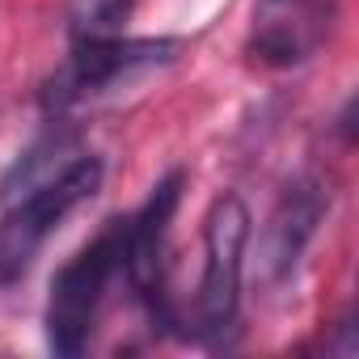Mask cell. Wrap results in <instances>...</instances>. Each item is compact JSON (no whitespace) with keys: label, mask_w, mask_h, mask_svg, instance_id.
Wrapping results in <instances>:
<instances>
[{"label":"cell","mask_w":359,"mask_h":359,"mask_svg":"<svg viewBox=\"0 0 359 359\" xmlns=\"http://www.w3.org/2000/svg\"><path fill=\"white\" fill-rule=\"evenodd\" d=\"M330 203H334V187L330 177L321 173H296L292 182L283 187L279 203L271 208L266 216V229H262V241H258V258H262V275L271 287L287 283L304 258V250L313 245L317 229L325 224L330 216Z\"/></svg>","instance_id":"cell-6"},{"label":"cell","mask_w":359,"mask_h":359,"mask_svg":"<svg viewBox=\"0 0 359 359\" xmlns=\"http://www.w3.org/2000/svg\"><path fill=\"white\" fill-rule=\"evenodd\" d=\"M338 18V0H254L245 51L266 68H296L321 51Z\"/></svg>","instance_id":"cell-7"},{"label":"cell","mask_w":359,"mask_h":359,"mask_svg":"<svg viewBox=\"0 0 359 359\" xmlns=\"http://www.w3.org/2000/svg\"><path fill=\"white\" fill-rule=\"evenodd\" d=\"M187 173L169 169L148 191L144 208L127 216V245H123V279L152 325L177 334V296L169 287V229L182 203Z\"/></svg>","instance_id":"cell-5"},{"label":"cell","mask_w":359,"mask_h":359,"mask_svg":"<svg viewBox=\"0 0 359 359\" xmlns=\"http://www.w3.org/2000/svg\"><path fill=\"white\" fill-rule=\"evenodd\" d=\"M123 245H127V216H114L97 229L93 241H85L55 275L47 287V346L64 359H76L89 351L106 296L114 279H123Z\"/></svg>","instance_id":"cell-2"},{"label":"cell","mask_w":359,"mask_h":359,"mask_svg":"<svg viewBox=\"0 0 359 359\" xmlns=\"http://www.w3.org/2000/svg\"><path fill=\"white\" fill-rule=\"evenodd\" d=\"M81 152H85V148H81L76 127H72L64 114L51 118V127H47L43 135H34V140L18 152V161L9 165V173L0 177V203H13V199L30 195L34 187L47 182V177H55L64 165H72Z\"/></svg>","instance_id":"cell-8"},{"label":"cell","mask_w":359,"mask_h":359,"mask_svg":"<svg viewBox=\"0 0 359 359\" xmlns=\"http://www.w3.org/2000/svg\"><path fill=\"white\" fill-rule=\"evenodd\" d=\"M250 245V208L241 195L224 191L203 216V271L191 309H182L177 338L199 346H224L241 317V271Z\"/></svg>","instance_id":"cell-1"},{"label":"cell","mask_w":359,"mask_h":359,"mask_svg":"<svg viewBox=\"0 0 359 359\" xmlns=\"http://www.w3.org/2000/svg\"><path fill=\"white\" fill-rule=\"evenodd\" d=\"M177 51H182V39H127V34L72 39L68 60L43 85V106L51 118H60V114L76 110L81 102L127 89V85L169 68L177 60Z\"/></svg>","instance_id":"cell-4"},{"label":"cell","mask_w":359,"mask_h":359,"mask_svg":"<svg viewBox=\"0 0 359 359\" xmlns=\"http://www.w3.org/2000/svg\"><path fill=\"white\" fill-rule=\"evenodd\" d=\"M102 177H106L102 156L81 152L72 165H64L55 177H47L43 187L5 203V216H0V287H18L30 275L47 237L81 203H89L102 191Z\"/></svg>","instance_id":"cell-3"},{"label":"cell","mask_w":359,"mask_h":359,"mask_svg":"<svg viewBox=\"0 0 359 359\" xmlns=\"http://www.w3.org/2000/svg\"><path fill=\"white\" fill-rule=\"evenodd\" d=\"M127 18H131V0H81L72 13V39L123 34Z\"/></svg>","instance_id":"cell-9"}]
</instances>
